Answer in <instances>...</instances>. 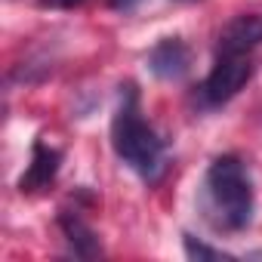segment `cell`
<instances>
[{
  "label": "cell",
  "instance_id": "6da1fadb",
  "mask_svg": "<svg viewBox=\"0 0 262 262\" xmlns=\"http://www.w3.org/2000/svg\"><path fill=\"white\" fill-rule=\"evenodd\" d=\"M253 207H256V194L247 164L234 155L216 158L207 167L201 185V210L207 225L219 234H237L250 225Z\"/></svg>",
  "mask_w": 262,
  "mask_h": 262
},
{
  "label": "cell",
  "instance_id": "7a4b0ae2",
  "mask_svg": "<svg viewBox=\"0 0 262 262\" xmlns=\"http://www.w3.org/2000/svg\"><path fill=\"white\" fill-rule=\"evenodd\" d=\"M111 148L145 182H158L161 173L167 170V142L145 120L139 93L133 83H126L120 93V102H117V111L111 120Z\"/></svg>",
  "mask_w": 262,
  "mask_h": 262
},
{
  "label": "cell",
  "instance_id": "3957f363",
  "mask_svg": "<svg viewBox=\"0 0 262 262\" xmlns=\"http://www.w3.org/2000/svg\"><path fill=\"white\" fill-rule=\"evenodd\" d=\"M253 77V53H216L210 74L204 77L198 99L204 108H219L231 102Z\"/></svg>",
  "mask_w": 262,
  "mask_h": 262
},
{
  "label": "cell",
  "instance_id": "277c9868",
  "mask_svg": "<svg viewBox=\"0 0 262 262\" xmlns=\"http://www.w3.org/2000/svg\"><path fill=\"white\" fill-rule=\"evenodd\" d=\"M148 71L161 80H182L191 71V50L179 37H164L148 53Z\"/></svg>",
  "mask_w": 262,
  "mask_h": 262
},
{
  "label": "cell",
  "instance_id": "5b68a950",
  "mask_svg": "<svg viewBox=\"0 0 262 262\" xmlns=\"http://www.w3.org/2000/svg\"><path fill=\"white\" fill-rule=\"evenodd\" d=\"M262 43V16L250 13V16H237L231 19L216 43V53H253Z\"/></svg>",
  "mask_w": 262,
  "mask_h": 262
},
{
  "label": "cell",
  "instance_id": "8992f818",
  "mask_svg": "<svg viewBox=\"0 0 262 262\" xmlns=\"http://www.w3.org/2000/svg\"><path fill=\"white\" fill-rule=\"evenodd\" d=\"M59 161H62V151L37 142L34 151H31V164H28V170H25V176L19 182V188L22 191H40V188H47L56 179V173H59Z\"/></svg>",
  "mask_w": 262,
  "mask_h": 262
},
{
  "label": "cell",
  "instance_id": "52a82bcc",
  "mask_svg": "<svg viewBox=\"0 0 262 262\" xmlns=\"http://www.w3.org/2000/svg\"><path fill=\"white\" fill-rule=\"evenodd\" d=\"M59 225H62L65 237L71 241V247H74L77 256H96V253H99V244H96L93 228H90L77 213H68V210H65V213L59 216Z\"/></svg>",
  "mask_w": 262,
  "mask_h": 262
},
{
  "label": "cell",
  "instance_id": "ba28073f",
  "mask_svg": "<svg viewBox=\"0 0 262 262\" xmlns=\"http://www.w3.org/2000/svg\"><path fill=\"white\" fill-rule=\"evenodd\" d=\"M185 253L191 259H228V253H222L216 247H207V244H201L194 237H185Z\"/></svg>",
  "mask_w": 262,
  "mask_h": 262
},
{
  "label": "cell",
  "instance_id": "9c48e42d",
  "mask_svg": "<svg viewBox=\"0 0 262 262\" xmlns=\"http://www.w3.org/2000/svg\"><path fill=\"white\" fill-rule=\"evenodd\" d=\"M40 7H59V10H71V7H80L83 0H37Z\"/></svg>",
  "mask_w": 262,
  "mask_h": 262
}]
</instances>
